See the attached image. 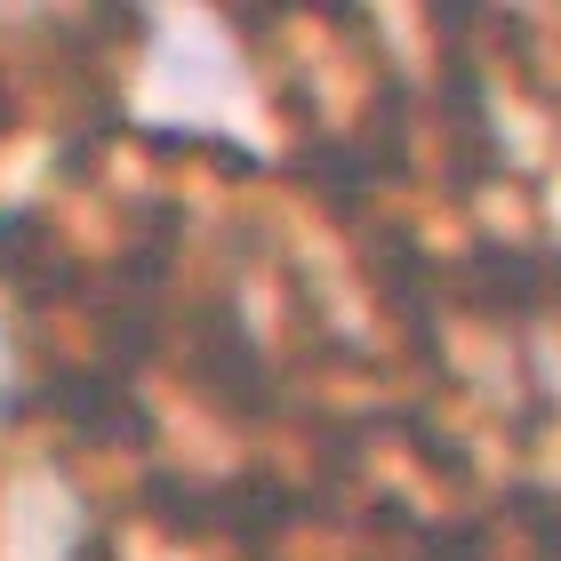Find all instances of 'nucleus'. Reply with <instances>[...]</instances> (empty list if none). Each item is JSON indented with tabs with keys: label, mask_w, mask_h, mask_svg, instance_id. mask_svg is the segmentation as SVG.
Instances as JSON below:
<instances>
[{
	"label": "nucleus",
	"mask_w": 561,
	"mask_h": 561,
	"mask_svg": "<svg viewBox=\"0 0 561 561\" xmlns=\"http://www.w3.org/2000/svg\"><path fill=\"white\" fill-rule=\"evenodd\" d=\"M514 522L546 546V561H561V490H514Z\"/></svg>",
	"instance_id": "nucleus-1"
}]
</instances>
